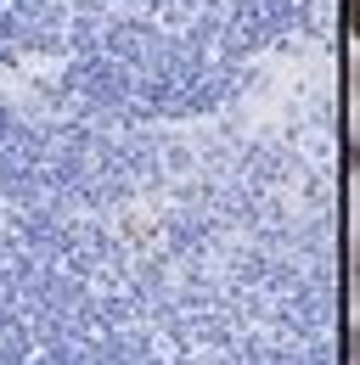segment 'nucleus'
I'll use <instances>...</instances> for the list:
<instances>
[{"mask_svg":"<svg viewBox=\"0 0 360 365\" xmlns=\"http://www.w3.org/2000/svg\"><path fill=\"white\" fill-rule=\"evenodd\" d=\"M349 29L360 34V0H349Z\"/></svg>","mask_w":360,"mask_h":365,"instance_id":"f257e3e1","label":"nucleus"},{"mask_svg":"<svg viewBox=\"0 0 360 365\" xmlns=\"http://www.w3.org/2000/svg\"><path fill=\"white\" fill-rule=\"evenodd\" d=\"M355 281H360V253H355Z\"/></svg>","mask_w":360,"mask_h":365,"instance_id":"f03ea898","label":"nucleus"}]
</instances>
